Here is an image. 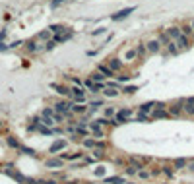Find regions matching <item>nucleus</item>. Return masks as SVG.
<instances>
[{"mask_svg":"<svg viewBox=\"0 0 194 184\" xmlns=\"http://www.w3.org/2000/svg\"><path fill=\"white\" fill-rule=\"evenodd\" d=\"M83 153H62L60 155V159L62 161H78V159H82Z\"/></svg>","mask_w":194,"mask_h":184,"instance_id":"nucleus-13","label":"nucleus"},{"mask_svg":"<svg viewBox=\"0 0 194 184\" xmlns=\"http://www.w3.org/2000/svg\"><path fill=\"white\" fill-rule=\"evenodd\" d=\"M54 110L66 116V114L72 113V103H70V101H60V103H56V105H54Z\"/></svg>","mask_w":194,"mask_h":184,"instance_id":"nucleus-4","label":"nucleus"},{"mask_svg":"<svg viewBox=\"0 0 194 184\" xmlns=\"http://www.w3.org/2000/svg\"><path fill=\"white\" fill-rule=\"evenodd\" d=\"M180 31H183V35H190L194 29H192V25H184V27H180Z\"/></svg>","mask_w":194,"mask_h":184,"instance_id":"nucleus-36","label":"nucleus"},{"mask_svg":"<svg viewBox=\"0 0 194 184\" xmlns=\"http://www.w3.org/2000/svg\"><path fill=\"white\" fill-rule=\"evenodd\" d=\"M97 72H101L105 78H113V76H114V72L109 68V66H105V64H99V66H97Z\"/></svg>","mask_w":194,"mask_h":184,"instance_id":"nucleus-17","label":"nucleus"},{"mask_svg":"<svg viewBox=\"0 0 194 184\" xmlns=\"http://www.w3.org/2000/svg\"><path fill=\"white\" fill-rule=\"evenodd\" d=\"M87 107H83V105H80V103H72V113L74 114H86L87 113Z\"/></svg>","mask_w":194,"mask_h":184,"instance_id":"nucleus-16","label":"nucleus"},{"mask_svg":"<svg viewBox=\"0 0 194 184\" xmlns=\"http://www.w3.org/2000/svg\"><path fill=\"white\" fill-rule=\"evenodd\" d=\"M124 93H136V85H126Z\"/></svg>","mask_w":194,"mask_h":184,"instance_id":"nucleus-40","label":"nucleus"},{"mask_svg":"<svg viewBox=\"0 0 194 184\" xmlns=\"http://www.w3.org/2000/svg\"><path fill=\"white\" fill-rule=\"evenodd\" d=\"M167 35H169V39L171 41H177L180 35H183V31H180V27H169L167 31H165Z\"/></svg>","mask_w":194,"mask_h":184,"instance_id":"nucleus-9","label":"nucleus"},{"mask_svg":"<svg viewBox=\"0 0 194 184\" xmlns=\"http://www.w3.org/2000/svg\"><path fill=\"white\" fill-rule=\"evenodd\" d=\"M159 47H161V43H159V41H149L148 45H146V48H148V52H151V54L159 52Z\"/></svg>","mask_w":194,"mask_h":184,"instance_id":"nucleus-15","label":"nucleus"},{"mask_svg":"<svg viewBox=\"0 0 194 184\" xmlns=\"http://www.w3.org/2000/svg\"><path fill=\"white\" fill-rule=\"evenodd\" d=\"M103 93H105L107 97H117V95H118V91L114 89V87H105V89H103Z\"/></svg>","mask_w":194,"mask_h":184,"instance_id":"nucleus-27","label":"nucleus"},{"mask_svg":"<svg viewBox=\"0 0 194 184\" xmlns=\"http://www.w3.org/2000/svg\"><path fill=\"white\" fill-rule=\"evenodd\" d=\"M151 116H153V118H165V116H169V113H167V109H157L155 107Z\"/></svg>","mask_w":194,"mask_h":184,"instance_id":"nucleus-19","label":"nucleus"},{"mask_svg":"<svg viewBox=\"0 0 194 184\" xmlns=\"http://www.w3.org/2000/svg\"><path fill=\"white\" fill-rule=\"evenodd\" d=\"M124 176L122 174H114V176H107L105 178V184H124Z\"/></svg>","mask_w":194,"mask_h":184,"instance_id":"nucleus-11","label":"nucleus"},{"mask_svg":"<svg viewBox=\"0 0 194 184\" xmlns=\"http://www.w3.org/2000/svg\"><path fill=\"white\" fill-rule=\"evenodd\" d=\"M192 39H194V31H192Z\"/></svg>","mask_w":194,"mask_h":184,"instance_id":"nucleus-49","label":"nucleus"},{"mask_svg":"<svg viewBox=\"0 0 194 184\" xmlns=\"http://www.w3.org/2000/svg\"><path fill=\"white\" fill-rule=\"evenodd\" d=\"M105 147H107V144L103 142V140H97V145H95V149H99V151H105Z\"/></svg>","mask_w":194,"mask_h":184,"instance_id":"nucleus-35","label":"nucleus"},{"mask_svg":"<svg viewBox=\"0 0 194 184\" xmlns=\"http://www.w3.org/2000/svg\"><path fill=\"white\" fill-rule=\"evenodd\" d=\"M124 184H134V182H124Z\"/></svg>","mask_w":194,"mask_h":184,"instance_id":"nucleus-47","label":"nucleus"},{"mask_svg":"<svg viewBox=\"0 0 194 184\" xmlns=\"http://www.w3.org/2000/svg\"><path fill=\"white\" fill-rule=\"evenodd\" d=\"M70 35H64V33H56V37H54V43H62V41H66Z\"/></svg>","mask_w":194,"mask_h":184,"instance_id":"nucleus-33","label":"nucleus"},{"mask_svg":"<svg viewBox=\"0 0 194 184\" xmlns=\"http://www.w3.org/2000/svg\"><path fill=\"white\" fill-rule=\"evenodd\" d=\"M155 105H157V103H153V101H148V103H142V105H140V113H144V114H149V113H153V109H155Z\"/></svg>","mask_w":194,"mask_h":184,"instance_id":"nucleus-10","label":"nucleus"},{"mask_svg":"<svg viewBox=\"0 0 194 184\" xmlns=\"http://www.w3.org/2000/svg\"><path fill=\"white\" fill-rule=\"evenodd\" d=\"M109 68L113 72H118V70H122V62L118 58H109Z\"/></svg>","mask_w":194,"mask_h":184,"instance_id":"nucleus-14","label":"nucleus"},{"mask_svg":"<svg viewBox=\"0 0 194 184\" xmlns=\"http://www.w3.org/2000/svg\"><path fill=\"white\" fill-rule=\"evenodd\" d=\"M66 147V140H56L52 145H51V153H58V151H62Z\"/></svg>","mask_w":194,"mask_h":184,"instance_id":"nucleus-12","label":"nucleus"},{"mask_svg":"<svg viewBox=\"0 0 194 184\" xmlns=\"http://www.w3.org/2000/svg\"><path fill=\"white\" fill-rule=\"evenodd\" d=\"M134 10H136V8L132 6V8H124V10L117 12V14H113V21H120V20H124V17H128V16H130Z\"/></svg>","mask_w":194,"mask_h":184,"instance_id":"nucleus-6","label":"nucleus"},{"mask_svg":"<svg viewBox=\"0 0 194 184\" xmlns=\"http://www.w3.org/2000/svg\"><path fill=\"white\" fill-rule=\"evenodd\" d=\"M159 43H161V45H169V43H173V41L169 39L167 33H163V35H159Z\"/></svg>","mask_w":194,"mask_h":184,"instance_id":"nucleus-31","label":"nucleus"},{"mask_svg":"<svg viewBox=\"0 0 194 184\" xmlns=\"http://www.w3.org/2000/svg\"><path fill=\"white\" fill-rule=\"evenodd\" d=\"M70 97L74 99V103L83 105V103H86V87H83V85H74V87L70 89Z\"/></svg>","mask_w":194,"mask_h":184,"instance_id":"nucleus-1","label":"nucleus"},{"mask_svg":"<svg viewBox=\"0 0 194 184\" xmlns=\"http://www.w3.org/2000/svg\"><path fill=\"white\" fill-rule=\"evenodd\" d=\"M167 113L169 114H171V116H180V114H183V103H177V105H169L167 107Z\"/></svg>","mask_w":194,"mask_h":184,"instance_id":"nucleus-8","label":"nucleus"},{"mask_svg":"<svg viewBox=\"0 0 194 184\" xmlns=\"http://www.w3.org/2000/svg\"><path fill=\"white\" fill-rule=\"evenodd\" d=\"M136 120H138V122H148V120H149V116H148V114H144V113H138Z\"/></svg>","mask_w":194,"mask_h":184,"instance_id":"nucleus-34","label":"nucleus"},{"mask_svg":"<svg viewBox=\"0 0 194 184\" xmlns=\"http://www.w3.org/2000/svg\"><path fill=\"white\" fill-rule=\"evenodd\" d=\"M8 144H10V145H12V147H21V145H20V144H17V140H14V138H12V136H10V138H8Z\"/></svg>","mask_w":194,"mask_h":184,"instance_id":"nucleus-41","label":"nucleus"},{"mask_svg":"<svg viewBox=\"0 0 194 184\" xmlns=\"http://www.w3.org/2000/svg\"><path fill=\"white\" fill-rule=\"evenodd\" d=\"M101 107H105V101H103V99H97V101L89 103V110H97V109H101Z\"/></svg>","mask_w":194,"mask_h":184,"instance_id":"nucleus-22","label":"nucleus"},{"mask_svg":"<svg viewBox=\"0 0 194 184\" xmlns=\"http://www.w3.org/2000/svg\"><path fill=\"white\" fill-rule=\"evenodd\" d=\"M89 130H91V136H93L95 140H103V138H105V130H103V126H101L97 120L89 122Z\"/></svg>","mask_w":194,"mask_h":184,"instance_id":"nucleus-2","label":"nucleus"},{"mask_svg":"<svg viewBox=\"0 0 194 184\" xmlns=\"http://www.w3.org/2000/svg\"><path fill=\"white\" fill-rule=\"evenodd\" d=\"M62 2H64V0H52V8H56V6L62 4Z\"/></svg>","mask_w":194,"mask_h":184,"instance_id":"nucleus-43","label":"nucleus"},{"mask_svg":"<svg viewBox=\"0 0 194 184\" xmlns=\"http://www.w3.org/2000/svg\"><path fill=\"white\" fill-rule=\"evenodd\" d=\"M114 114H117V110H114L113 107H105V118H114Z\"/></svg>","mask_w":194,"mask_h":184,"instance_id":"nucleus-26","label":"nucleus"},{"mask_svg":"<svg viewBox=\"0 0 194 184\" xmlns=\"http://www.w3.org/2000/svg\"><path fill=\"white\" fill-rule=\"evenodd\" d=\"M136 54H138V51H136V48H130V51H126V60L136 58Z\"/></svg>","mask_w":194,"mask_h":184,"instance_id":"nucleus-32","label":"nucleus"},{"mask_svg":"<svg viewBox=\"0 0 194 184\" xmlns=\"http://www.w3.org/2000/svg\"><path fill=\"white\" fill-rule=\"evenodd\" d=\"M138 176H140V178H149L151 173H148V171H138Z\"/></svg>","mask_w":194,"mask_h":184,"instance_id":"nucleus-38","label":"nucleus"},{"mask_svg":"<svg viewBox=\"0 0 194 184\" xmlns=\"http://www.w3.org/2000/svg\"><path fill=\"white\" fill-rule=\"evenodd\" d=\"M130 116H132L130 109H120V110H117V114H114V120H117L118 124H124V122H128Z\"/></svg>","mask_w":194,"mask_h":184,"instance_id":"nucleus-3","label":"nucleus"},{"mask_svg":"<svg viewBox=\"0 0 194 184\" xmlns=\"http://www.w3.org/2000/svg\"><path fill=\"white\" fill-rule=\"evenodd\" d=\"M163 184H169V182H163Z\"/></svg>","mask_w":194,"mask_h":184,"instance_id":"nucleus-50","label":"nucleus"},{"mask_svg":"<svg viewBox=\"0 0 194 184\" xmlns=\"http://www.w3.org/2000/svg\"><path fill=\"white\" fill-rule=\"evenodd\" d=\"M186 169H188L190 173H194V163H188V167H186Z\"/></svg>","mask_w":194,"mask_h":184,"instance_id":"nucleus-45","label":"nucleus"},{"mask_svg":"<svg viewBox=\"0 0 194 184\" xmlns=\"http://www.w3.org/2000/svg\"><path fill=\"white\" fill-rule=\"evenodd\" d=\"M51 31H52V33H62L64 27H62V25H51Z\"/></svg>","mask_w":194,"mask_h":184,"instance_id":"nucleus-37","label":"nucleus"},{"mask_svg":"<svg viewBox=\"0 0 194 184\" xmlns=\"http://www.w3.org/2000/svg\"><path fill=\"white\" fill-rule=\"evenodd\" d=\"M175 45H179V48H186L190 45V41H188V37H186V35H180L179 39L175 41Z\"/></svg>","mask_w":194,"mask_h":184,"instance_id":"nucleus-18","label":"nucleus"},{"mask_svg":"<svg viewBox=\"0 0 194 184\" xmlns=\"http://www.w3.org/2000/svg\"><path fill=\"white\" fill-rule=\"evenodd\" d=\"M89 78H91L95 83H103V78H105V76H103L101 72H95V74H91V76H89Z\"/></svg>","mask_w":194,"mask_h":184,"instance_id":"nucleus-28","label":"nucleus"},{"mask_svg":"<svg viewBox=\"0 0 194 184\" xmlns=\"http://www.w3.org/2000/svg\"><path fill=\"white\" fill-rule=\"evenodd\" d=\"M45 165L49 169H60L64 165V161L60 157H51V159H47V161H45Z\"/></svg>","mask_w":194,"mask_h":184,"instance_id":"nucleus-7","label":"nucleus"},{"mask_svg":"<svg viewBox=\"0 0 194 184\" xmlns=\"http://www.w3.org/2000/svg\"><path fill=\"white\" fill-rule=\"evenodd\" d=\"M2 126H4V122H2V120H0V128H2Z\"/></svg>","mask_w":194,"mask_h":184,"instance_id":"nucleus-46","label":"nucleus"},{"mask_svg":"<svg viewBox=\"0 0 194 184\" xmlns=\"http://www.w3.org/2000/svg\"><path fill=\"white\" fill-rule=\"evenodd\" d=\"M124 174H126V176L138 174V169H136V167H132V165H126V167H124Z\"/></svg>","mask_w":194,"mask_h":184,"instance_id":"nucleus-23","label":"nucleus"},{"mask_svg":"<svg viewBox=\"0 0 194 184\" xmlns=\"http://www.w3.org/2000/svg\"><path fill=\"white\" fill-rule=\"evenodd\" d=\"M93 173H95V176H103V174H105V167H97Z\"/></svg>","mask_w":194,"mask_h":184,"instance_id":"nucleus-39","label":"nucleus"},{"mask_svg":"<svg viewBox=\"0 0 194 184\" xmlns=\"http://www.w3.org/2000/svg\"><path fill=\"white\" fill-rule=\"evenodd\" d=\"M136 51H138V52H146V51H148V48H146L144 45H140V47H138V48H136Z\"/></svg>","mask_w":194,"mask_h":184,"instance_id":"nucleus-44","label":"nucleus"},{"mask_svg":"<svg viewBox=\"0 0 194 184\" xmlns=\"http://www.w3.org/2000/svg\"><path fill=\"white\" fill-rule=\"evenodd\" d=\"M161 174H165V176H169V178H171V176H175V171L169 167V165H165V167H161Z\"/></svg>","mask_w":194,"mask_h":184,"instance_id":"nucleus-24","label":"nucleus"},{"mask_svg":"<svg viewBox=\"0 0 194 184\" xmlns=\"http://www.w3.org/2000/svg\"><path fill=\"white\" fill-rule=\"evenodd\" d=\"M95 145H97L95 138H86L83 140V147H87V149H95Z\"/></svg>","mask_w":194,"mask_h":184,"instance_id":"nucleus-21","label":"nucleus"},{"mask_svg":"<svg viewBox=\"0 0 194 184\" xmlns=\"http://www.w3.org/2000/svg\"><path fill=\"white\" fill-rule=\"evenodd\" d=\"M192 29H194V20H192Z\"/></svg>","mask_w":194,"mask_h":184,"instance_id":"nucleus-48","label":"nucleus"},{"mask_svg":"<svg viewBox=\"0 0 194 184\" xmlns=\"http://www.w3.org/2000/svg\"><path fill=\"white\" fill-rule=\"evenodd\" d=\"M184 167H188L186 159H177V161H175V169H184Z\"/></svg>","mask_w":194,"mask_h":184,"instance_id":"nucleus-29","label":"nucleus"},{"mask_svg":"<svg viewBox=\"0 0 194 184\" xmlns=\"http://www.w3.org/2000/svg\"><path fill=\"white\" fill-rule=\"evenodd\" d=\"M52 87L56 89L60 95H70V89H68V87H62V85H52Z\"/></svg>","mask_w":194,"mask_h":184,"instance_id":"nucleus-30","label":"nucleus"},{"mask_svg":"<svg viewBox=\"0 0 194 184\" xmlns=\"http://www.w3.org/2000/svg\"><path fill=\"white\" fill-rule=\"evenodd\" d=\"M49 37H51V29H45V31H41L35 37V41H43V39H49Z\"/></svg>","mask_w":194,"mask_h":184,"instance_id":"nucleus-25","label":"nucleus"},{"mask_svg":"<svg viewBox=\"0 0 194 184\" xmlns=\"http://www.w3.org/2000/svg\"><path fill=\"white\" fill-rule=\"evenodd\" d=\"M128 163L132 165V167H136L138 171H142V169H144V163H146V161H140V159H134V157H130V159H128Z\"/></svg>","mask_w":194,"mask_h":184,"instance_id":"nucleus-20","label":"nucleus"},{"mask_svg":"<svg viewBox=\"0 0 194 184\" xmlns=\"http://www.w3.org/2000/svg\"><path fill=\"white\" fill-rule=\"evenodd\" d=\"M72 82H74V85H83V82L80 78H72Z\"/></svg>","mask_w":194,"mask_h":184,"instance_id":"nucleus-42","label":"nucleus"},{"mask_svg":"<svg viewBox=\"0 0 194 184\" xmlns=\"http://www.w3.org/2000/svg\"><path fill=\"white\" fill-rule=\"evenodd\" d=\"M183 103V113L194 116V97H188V99H180Z\"/></svg>","mask_w":194,"mask_h":184,"instance_id":"nucleus-5","label":"nucleus"}]
</instances>
